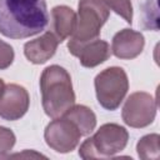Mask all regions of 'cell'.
Masks as SVG:
<instances>
[{"label": "cell", "mask_w": 160, "mask_h": 160, "mask_svg": "<svg viewBox=\"0 0 160 160\" xmlns=\"http://www.w3.org/2000/svg\"><path fill=\"white\" fill-rule=\"evenodd\" d=\"M158 104L152 95L145 91L130 94L122 106L121 118L124 122L135 129H142L152 124L156 116Z\"/></svg>", "instance_id": "cell-6"}, {"label": "cell", "mask_w": 160, "mask_h": 160, "mask_svg": "<svg viewBox=\"0 0 160 160\" xmlns=\"http://www.w3.org/2000/svg\"><path fill=\"white\" fill-rule=\"evenodd\" d=\"M49 25L45 0H0V32L10 39H26Z\"/></svg>", "instance_id": "cell-1"}, {"label": "cell", "mask_w": 160, "mask_h": 160, "mask_svg": "<svg viewBox=\"0 0 160 160\" xmlns=\"http://www.w3.org/2000/svg\"><path fill=\"white\" fill-rule=\"evenodd\" d=\"M16 142V136L9 128L0 125V158L10 152Z\"/></svg>", "instance_id": "cell-16"}, {"label": "cell", "mask_w": 160, "mask_h": 160, "mask_svg": "<svg viewBox=\"0 0 160 160\" xmlns=\"http://www.w3.org/2000/svg\"><path fill=\"white\" fill-rule=\"evenodd\" d=\"M14 58H15V52L12 46L0 39V70L8 69L12 64Z\"/></svg>", "instance_id": "cell-17"}, {"label": "cell", "mask_w": 160, "mask_h": 160, "mask_svg": "<svg viewBox=\"0 0 160 160\" xmlns=\"http://www.w3.org/2000/svg\"><path fill=\"white\" fill-rule=\"evenodd\" d=\"M76 12L71 8L66 5H58L51 10L49 31L54 34V36L58 39L60 44L74 34L76 28Z\"/></svg>", "instance_id": "cell-12"}, {"label": "cell", "mask_w": 160, "mask_h": 160, "mask_svg": "<svg viewBox=\"0 0 160 160\" xmlns=\"http://www.w3.org/2000/svg\"><path fill=\"white\" fill-rule=\"evenodd\" d=\"M68 49L71 55L79 59L81 66L84 68H95L105 62L111 55L110 45L101 39H95L81 44H76L69 40Z\"/></svg>", "instance_id": "cell-9"}, {"label": "cell", "mask_w": 160, "mask_h": 160, "mask_svg": "<svg viewBox=\"0 0 160 160\" xmlns=\"http://www.w3.org/2000/svg\"><path fill=\"white\" fill-rule=\"evenodd\" d=\"M40 92L42 109L51 119L62 116L75 104V92L70 74L59 65H50L42 70Z\"/></svg>", "instance_id": "cell-2"}, {"label": "cell", "mask_w": 160, "mask_h": 160, "mask_svg": "<svg viewBox=\"0 0 160 160\" xmlns=\"http://www.w3.org/2000/svg\"><path fill=\"white\" fill-rule=\"evenodd\" d=\"M159 134H148L142 136L136 144L138 156L142 160H155L159 158L160 148H159Z\"/></svg>", "instance_id": "cell-14"}, {"label": "cell", "mask_w": 160, "mask_h": 160, "mask_svg": "<svg viewBox=\"0 0 160 160\" xmlns=\"http://www.w3.org/2000/svg\"><path fill=\"white\" fill-rule=\"evenodd\" d=\"M68 118L70 121L75 124V126L79 129L81 136H88L90 135L95 128H96V115L95 112L85 106V105H72L69 110L65 111L62 115Z\"/></svg>", "instance_id": "cell-13"}, {"label": "cell", "mask_w": 160, "mask_h": 160, "mask_svg": "<svg viewBox=\"0 0 160 160\" xmlns=\"http://www.w3.org/2000/svg\"><path fill=\"white\" fill-rule=\"evenodd\" d=\"M96 99L106 110H116L129 90V79L120 66H110L100 71L94 80Z\"/></svg>", "instance_id": "cell-5"}, {"label": "cell", "mask_w": 160, "mask_h": 160, "mask_svg": "<svg viewBox=\"0 0 160 160\" xmlns=\"http://www.w3.org/2000/svg\"><path fill=\"white\" fill-rule=\"evenodd\" d=\"M81 134L72 121L65 116H59L50 121L44 131L46 145L56 152H71L80 142Z\"/></svg>", "instance_id": "cell-7"}, {"label": "cell", "mask_w": 160, "mask_h": 160, "mask_svg": "<svg viewBox=\"0 0 160 160\" xmlns=\"http://www.w3.org/2000/svg\"><path fill=\"white\" fill-rule=\"evenodd\" d=\"M129 140L128 130L115 122L101 125L96 132L88 138L79 148V156L89 159H109L121 152Z\"/></svg>", "instance_id": "cell-3"}, {"label": "cell", "mask_w": 160, "mask_h": 160, "mask_svg": "<svg viewBox=\"0 0 160 160\" xmlns=\"http://www.w3.org/2000/svg\"><path fill=\"white\" fill-rule=\"evenodd\" d=\"M78 10L76 28L70 41L81 44L99 39L100 30L110 15L105 0H80Z\"/></svg>", "instance_id": "cell-4"}, {"label": "cell", "mask_w": 160, "mask_h": 160, "mask_svg": "<svg viewBox=\"0 0 160 160\" xmlns=\"http://www.w3.org/2000/svg\"><path fill=\"white\" fill-rule=\"evenodd\" d=\"M58 45H59V41L54 36V34L50 31H46L41 36L25 42L24 55L30 62L40 65L46 62L55 55Z\"/></svg>", "instance_id": "cell-11"}, {"label": "cell", "mask_w": 160, "mask_h": 160, "mask_svg": "<svg viewBox=\"0 0 160 160\" xmlns=\"http://www.w3.org/2000/svg\"><path fill=\"white\" fill-rule=\"evenodd\" d=\"M109 9L120 15L128 24L132 22V5L131 0H105Z\"/></svg>", "instance_id": "cell-15"}, {"label": "cell", "mask_w": 160, "mask_h": 160, "mask_svg": "<svg viewBox=\"0 0 160 160\" xmlns=\"http://www.w3.org/2000/svg\"><path fill=\"white\" fill-rule=\"evenodd\" d=\"M30 96L19 84H8L0 95V118L8 121L21 119L29 110Z\"/></svg>", "instance_id": "cell-8"}, {"label": "cell", "mask_w": 160, "mask_h": 160, "mask_svg": "<svg viewBox=\"0 0 160 160\" xmlns=\"http://www.w3.org/2000/svg\"><path fill=\"white\" fill-rule=\"evenodd\" d=\"M4 88H5V82H4L2 79H0V95H1L2 91H4Z\"/></svg>", "instance_id": "cell-18"}, {"label": "cell", "mask_w": 160, "mask_h": 160, "mask_svg": "<svg viewBox=\"0 0 160 160\" xmlns=\"http://www.w3.org/2000/svg\"><path fill=\"white\" fill-rule=\"evenodd\" d=\"M145 46L144 35L132 29H122L118 31L111 41V52L122 60L138 58Z\"/></svg>", "instance_id": "cell-10"}]
</instances>
